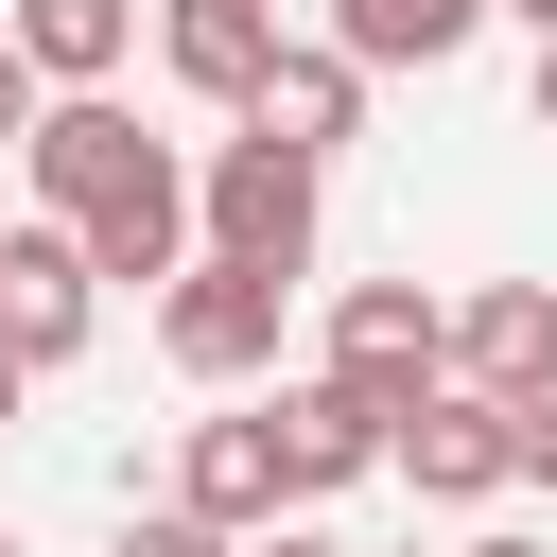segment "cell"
I'll list each match as a JSON object with an SVG mask.
<instances>
[{"label":"cell","mask_w":557,"mask_h":557,"mask_svg":"<svg viewBox=\"0 0 557 557\" xmlns=\"http://www.w3.org/2000/svg\"><path fill=\"white\" fill-rule=\"evenodd\" d=\"M191 209H209V261H261V278H296L313 261V209H331V157H296V139H209L191 157Z\"/></svg>","instance_id":"cell-1"},{"label":"cell","mask_w":557,"mask_h":557,"mask_svg":"<svg viewBox=\"0 0 557 557\" xmlns=\"http://www.w3.org/2000/svg\"><path fill=\"white\" fill-rule=\"evenodd\" d=\"M331 383H366V400H435L453 383V296H418V278H348L331 296Z\"/></svg>","instance_id":"cell-2"},{"label":"cell","mask_w":557,"mask_h":557,"mask_svg":"<svg viewBox=\"0 0 557 557\" xmlns=\"http://www.w3.org/2000/svg\"><path fill=\"white\" fill-rule=\"evenodd\" d=\"M278 296H296V278H261V261H191V278L157 296V348H174L191 383H261V366H278Z\"/></svg>","instance_id":"cell-3"},{"label":"cell","mask_w":557,"mask_h":557,"mask_svg":"<svg viewBox=\"0 0 557 557\" xmlns=\"http://www.w3.org/2000/svg\"><path fill=\"white\" fill-rule=\"evenodd\" d=\"M400 487H418V505H505V487H522V400L435 383V400L400 418Z\"/></svg>","instance_id":"cell-4"},{"label":"cell","mask_w":557,"mask_h":557,"mask_svg":"<svg viewBox=\"0 0 557 557\" xmlns=\"http://www.w3.org/2000/svg\"><path fill=\"white\" fill-rule=\"evenodd\" d=\"M17 174H35V209H52V226H87V209H122V191L157 174V139H139L104 87H52V122H35V157H17Z\"/></svg>","instance_id":"cell-5"},{"label":"cell","mask_w":557,"mask_h":557,"mask_svg":"<svg viewBox=\"0 0 557 557\" xmlns=\"http://www.w3.org/2000/svg\"><path fill=\"white\" fill-rule=\"evenodd\" d=\"M174 505H191V522H226V540H278V505H296L278 400H261V418H191V435H174Z\"/></svg>","instance_id":"cell-6"},{"label":"cell","mask_w":557,"mask_h":557,"mask_svg":"<svg viewBox=\"0 0 557 557\" xmlns=\"http://www.w3.org/2000/svg\"><path fill=\"white\" fill-rule=\"evenodd\" d=\"M87 313H104L87 226H0V348H17V366H70V348H87Z\"/></svg>","instance_id":"cell-7"},{"label":"cell","mask_w":557,"mask_h":557,"mask_svg":"<svg viewBox=\"0 0 557 557\" xmlns=\"http://www.w3.org/2000/svg\"><path fill=\"white\" fill-rule=\"evenodd\" d=\"M278 453H296V505L313 487H366V470H400V400H366V383H278Z\"/></svg>","instance_id":"cell-8"},{"label":"cell","mask_w":557,"mask_h":557,"mask_svg":"<svg viewBox=\"0 0 557 557\" xmlns=\"http://www.w3.org/2000/svg\"><path fill=\"white\" fill-rule=\"evenodd\" d=\"M453 383H487V400H557V278H487V296H453Z\"/></svg>","instance_id":"cell-9"},{"label":"cell","mask_w":557,"mask_h":557,"mask_svg":"<svg viewBox=\"0 0 557 557\" xmlns=\"http://www.w3.org/2000/svg\"><path fill=\"white\" fill-rule=\"evenodd\" d=\"M261 139H296V157H331V139H366V52H331V35H296L278 70H261V104H244Z\"/></svg>","instance_id":"cell-10"},{"label":"cell","mask_w":557,"mask_h":557,"mask_svg":"<svg viewBox=\"0 0 557 557\" xmlns=\"http://www.w3.org/2000/svg\"><path fill=\"white\" fill-rule=\"evenodd\" d=\"M487 35V0H331V52H366V70H453Z\"/></svg>","instance_id":"cell-11"},{"label":"cell","mask_w":557,"mask_h":557,"mask_svg":"<svg viewBox=\"0 0 557 557\" xmlns=\"http://www.w3.org/2000/svg\"><path fill=\"white\" fill-rule=\"evenodd\" d=\"M0 35H17V52L52 70V87H104V70L139 52V0H17Z\"/></svg>","instance_id":"cell-12"},{"label":"cell","mask_w":557,"mask_h":557,"mask_svg":"<svg viewBox=\"0 0 557 557\" xmlns=\"http://www.w3.org/2000/svg\"><path fill=\"white\" fill-rule=\"evenodd\" d=\"M157 52H174V87H209V104H261V70L296 52L278 17H157Z\"/></svg>","instance_id":"cell-13"},{"label":"cell","mask_w":557,"mask_h":557,"mask_svg":"<svg viewBox=\"0 0 557 557\" xmlns=\"http://www.w3.org/2000/svg\"><path fill=\"white\" fill-rule=\"evenodd\" d=\"M35 122H52V70H35L17 35H0V157H35Z\"/></svg>","instance_id":"cell-14"},{"label":"cell","mask_w":557,"mask_h":557,"mask_svg":"<svg viewBox=\"0 0 557 557\" xmlns=\"http://www.w3.org/2000/svg\"><path fill=\"white\" fill-rule=\"evenodd\" d=\"M104 557H244V540H226V522H191V505H157V522H122Z\"/></svg>","instance_id":"cell-15"},{"label":"cell","mask_w":557,"mask_h":557,"mask_svg":"<svg viewBox=\"0 0 557 557\" xmlns=\"http://www.w3.org/2000/svg\"><path fill=\"white\" fill-rule=\"evenodd\" d=\"M522 487H557V400H522Z\"/></svg>","instance_id":"cell-16"},{"label":"cell","mask_w":557,"mask_h":557,"mask_svg":"<svg viewBox=\"0 0 557 557\" xmlns=\"http://www.w3.org/2000/svg\"><path fill=\"white\" fill-rule=\"evenodd\" d=\"M157 17H278V0H157Z\"/></svg>","instance_id":"cell-17"},{"label":"cell","mask_w":557,"mask_h":557,"mask_svg":"<svg viewBox=\"0 0 557 557\" xmlns=\"http://www.w3.org/2000/svg\"><path fill=\"white\" fill-rule=\"evenodd\" d=\"M17 400H35V366H17V348H0V435H17Z\"/></svg>","instance_id":"cell-18"},{"label":"cell","mask_w":557,"mask_h":557,"mask_svg":"<svg viewBox=\"0 0 557 557\" xmlns=\"http://www.w3.org/2000/svg\"><path fill=\"white\" fill-rule=\"evenodd\" d=\"M244 557H331V540H313V522H278V540H244Z\"/></svg>","instance_id":"cell-19"},{"label":"cell","mask_w":557,"mask_h":557,"mask_svg":"<svg viewBox=\"0 0 557 557\" xmlns=\"http://www.w3.org/2000/svg\"><path fill=\"white\" fill-rule=\"evenodd\" d=\"M540 139H557V35H540Z\"/></svg>","instance_id":"cell-20"},{"label":"cell","mask_w":557,"mask_h":557,"mask_svg":"<svg viewBox=\"0 0 557 557\" xmlns=\"http://www.w3.org/2000/svg\"><path fill=\"white\" fill-rule=\"evenodd\" d=\"M470 557H557V540H470Z\"/></svg>","instance_id":"cell-21"},{"label":"cell","mask_w":557,"mask_h":557,"mask_svg":"<svg viewBox=\"0 0 557 557\" xmlns=\"http://www.w3.org/2000/svg\"><path fill=\"white\" fill-rule=\"evenodd\" d=\"M522 17H540V35H557V0H522Z\"/></svg>","instance_id":"cell-22"},{"label":"cell","mask_w":557,"mask_h":557,"mask_svg":"<svg viewBox=\"0 0 557 557\" xmlns=\"http://www.w3.org/2000/svg\"><path fill=\"white\" fill-rule=\"evenodd\" d=\"M0 557H17V540H0Z\"/></svg>","instance_id":"cell-23"}]
</instances>
